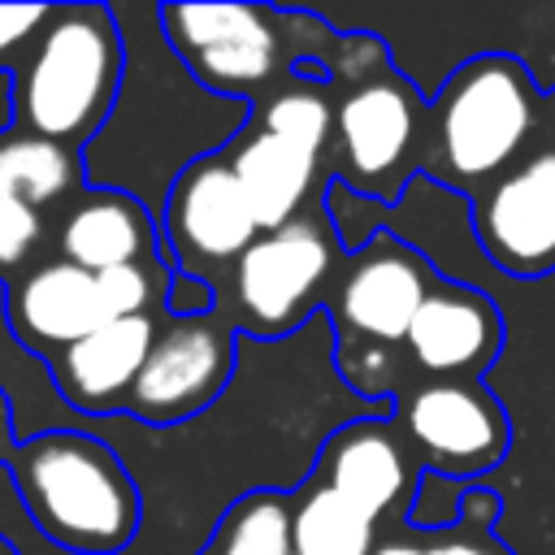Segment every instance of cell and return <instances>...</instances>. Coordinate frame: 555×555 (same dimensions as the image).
Returning <instances> with one entry per match:
<instances>
[{
	"label": "cell",
	"instance_id": "obj_28",
	"mask_svg": "<svg viewBox=\"0 0 555 555\" xmlns=\"http://www.w3.org/2000/svg\"><path fill=\"white\" fill-rule=\"evenodd\" d=\"M546 143L555 147V91L546 95Z\"/></svg>",
	"mask_w": 555,
	"mask_h": 555
},
{
	"label": "cell",
	"instance_id": "obj_25",
	"mask_svg": "<svg viewBox=\"0 0 555 555\" xmlns=\"http://www.w3.org/2000/svg\"><path fill=\"white\" fill-rule=\"evenodd\" d=\"M52 4H0V74L30 52V43L39 39V30L48 26Z\"/></svg>",
	"mask_w": 555,
	"mask_h": 555
},
{
	"label": "cell",
	"instance_id": "obj_7",
	"mask_svg": "<svg viewBox=\"0 0 555 555\" xmlns=\"http://www.w3.org/2000/svg\"><path fill=\"white\" fill-rule=\"evenodd\" d=\"M425 95L399 69H382L334 91V139L325 152V173L377 204H395L403 186L425 173Z\"/></svg>",
	"mask_w": 555,
	"mask_h": 555
},
{
	"label": "cell",
	"instance_id": "obj_21",
	"mask_svg": "<svg viewBox=\"0 0 555 555\" xmlns=\"http://www.w3.org/2000/svg\"><path fill=\"white\" fill-rule=\"evenodd\" d=\"M212 555H295L291 542V494L251 490L225 507L208 546Z\"/></svg>",
	"mask_w": 555,
	"mask_h": 555
},
{
	"label": "cell",
	"instance_id": "obj_9",
	"mask_svg": "<svg viewBox=\"0 0 555 555\" xmlns=\"http://www.w3.org/2000/svg\"><path fill=\"white\" fill-rule=\"evenodd\" d=\"M390 421L416 464L442 477H477L512 442L507 412L481 382H412L395 399Z\"/></svg>",
	"mask_w": 555,
	"mask_h": 555
},
{
	"label": "cell",
	"instance_id": "obj_24",
	"mask_svg": "<svg viewBox=\"0 0 555 555\" xmlns=\"http://www.w3.org/2000/svg\"><path fill=\"white\" fill-rule=\"evenodd\" d=\"M490 516H468L464 512L460 525L425 533V538H416V546H421V555H512V546H503L490 533Z\"/></svg>",
	"mask_w": 555,
	"mask_h": 555
},
{
	"label": "cell",
	"instance_id": "obj_12",
	"mask_svg": "<svg viewBox=\"0 0 555 555\" xmlns=\"http://www.w3.org/2000/svg\"><path fill=\"white\" fill-rule=\"evenodd\" d=\"M499 351L503 317L494 299L447 278L425 295L403 338L412 382H477Z\"/></svg>",
	"mask_w": 555,
	"mask_h": 555
},
{
	"label": "cell",
	"instance_id": "obj_29",
	"mask_svg": "<svg viewBox=\"0 0 555 555\" xmlns=\"http://www.w3.org/2000/svg\"><path fill=\"white\" fill-rule=\"evenodd\" d=\"M0 555H17V551H13V546H9L4 538H0Z\"/></svg>",
	"mask_w": 555,
	"mask_h": 555
},
{
	"label": "cell",
	"instance_id": "obj_3",
	"mask_svg": "<svg viewBox=\"0 0 555 555\" xmlns=\"http://www.w3.org/2000/svg\"><path fill=\"white\" fill-rule=\"evenodd\" d=\"M9 481L52 546L65 555H117L139 529V486L91 434L43 429L9 455Z\"/></svg>",
	"mask_w": 555,
	"mask_h": 555
},
{
	"label": "cell",
	"instance_id": "obj_15",
	"mask_svg": "<svg viewBox=\"0 0 555 555\" xmlns=\"http://www.w3.org/2000/svg\"><path fill=\"white\" fill-rule=\"evenodd\" d=\"M48 243L52 256L87 273H108L156 260V221L134 195L117 186H82L56 212V221H48Z\"/></svg>",
	"mask_w": 555,
	"mask_h": 555
},
{
	"label": "cell",
	"instance_id": "obj_17",
	"mask_svg": "<svg viewBox=\"0 0 555 555\" xmlns=\"http://www.w3.org/2000/svg\"><path fill=\"white\" fill-rule=\"evenodd\" d=\"M225 160L247 195V208L264 230H282L312 204H321V186L330 182L325 160L308 147H295L278 134H264L256 126H243L234 143L225 147Z\"/></svg>",
	"mask_w": 555,
	"mask_h": 555
},
{
	"label": "cell",
	"instance_id": "obj_8",
	"mask_svg": "<svg viewBox=\"0 0 555 555\" xmlns=\"http://www.w3.org/2000/svg\"><path fill=\"white\" fill-rule=\"evenodd\" d=\"M160 230H165L173 273L208 282L217 295V286L230 278L243 251L260 238V225L247 208V195L225 152H204L178 169L165 195Z\"/></svg>",
	"mask_w": 555,
	"mask_h": 555
},
{
	"label": "cell",
	"instance_id": "obj_30",
	"mask_svg": "<svg viewBox=\"0 0 555 555\" xmlns=\"http://www.w3.org/2000/svg\"><path fill=\"white\" fill-rule=\"evenodd\" d=\"M199 555H212V551H199Z\"/></svg>",
	"mask_w": 555,
	"mask_h": 555
},
{
	"label": "cell",
	"instance_id": "obj_2",
	"mask_svg": "<svg viewBox=\"0 0 555 555\" xmlns=\"http://www.w3.org/2000/svg\"><path fill=\"white\" fill-rule=\"evenodd\" d=\"M160 26L195 82L260 100L291 74H330L343 35L312 13L269 4H165Z\"/></svg>",
	"mask_w": 555,
	"mask_h": 555
},
{
	"label": "cell",
	"instance_id": "obj_20",
	"mask_svg": "<svg viewBox=\"0 0 555 555\" xmlns=\"http://www.w3.org/2000/svg\"><path fill=\"white\" fill-rule=\"evenodd\" d=\"M247 126L278 134L295 147H308L325 160L334 139V87L325 74H291L260 100H251Z\"/></svg>",
	"mask_w": 555,
	"mask_h": 555
},
{
	"label": "cell",
	"instance_id": "obj_13",
	"mask_svg": "<svg viewBox=\"0 0 555 555\" xmlns=\"http://www.w3.org/2000/svg\"><path fill=\"white\" fill-rule=\"evenodd\" d=\"M4 321L26 351L52 360L117 317L104 299L100 273H87L61 256H39L4 286Z\"/></svg>",
	"mask_w": 555,
	"mask_h": 555
},
{
	"label": "cell",
	"instance_id": "obj_1",
	"mask_svg": "<svg viewBox=\"0 0 555 555\" xmlns=\"http://www.w3.org/2000/svg\"><path fill=\"white\" fill-rule=\"evenodd\" d=\"M546 139V95L516 56L481 52L451 69L429 104L425 173L460 195H481Z\"/></svg>",
	"mask_w": 555,
	"mask_h": 555
},
{
	"label": "cell",
	"instance_id": "obj_18",
	"mask_svg": "<svg viewBox=\"0 0 555 555\" xmlns=\"http://www.w3.org/2000/svg\"><path fill=\"white\" fill-rule=\"evenodd\" d=\"M82 152L52 143L43 134H30L22 126H4L0 130V182L30 204L35 212H43L52 221V212H61L87 182H82Z\"/></svg>",
	"mask_w": 555,
	"mask_h": 555
},
{
	"label": "cell",
	"instance_id": "obj_4",
	"mask_svg": "<svg viewBox=\"0 0 555 555\" xmlns=\"http://www.w3.org/2000/svg\"><path fill=\"white\" fill-rule=\"evenodd\" d=\"M126 48L104 4H52L48 26L9 74V126L87 147L121 91Z\"/></svg>",
	"mask_w": 555,
	"mask_h": 555
},
{
	"label": "cell",
	"instance_id": "obj_16",
	"mask_svg": "<svg viewBox=\"0 0 555 555\" xmlns=\"http://www.w3.org/2000/svg\"><path fill=\"white\" fill-rule=\"evenodd\" d=\"M165 317L108 321L95 334H87L82 343H74L61 356H52L48 373H52L56 390L65 395V403H74L87 416L121 412L130 390H134V382H139V373H143V364H147V351H152L156 330H160Z\"/></svg>",
	"mask_w": 555,
	"mask_h": 555
},
{
	"label": "cell",
	"instance_id": "obj_6",
	"mask_svg": "<svg viewBox=\"0 0 555 555\" xmlns=\"http://www.w3.org/2000/svg\"><path fill=\"white\" fill-rule=\"evenodd\" d=\"M343 260H347V247L325 204H312L282 230H264L243 251V260L217 286L212 312L234 334L282 338L295 325H304L317 308H325L343 273Z\"/></svg>",
	"mask_w": 555,
	"mask_h": 555
},
{
	"label": "cell",
	"instance_id": "obj_23",
	"mask_svg": "<svg viewBox=\"0 0 555 555\" xmlns=\"http://www.w3.org/2000/svg\"><path fill=\"white\" fill-rule=\"evenodd\" d=\"M48 243V217L22 204L0 182V282L9 286L17 273H26Z\"/></svg>",
	"mask_w": 555,
	"mask_h": 555
},
{
	"label": "cell",
	"instance_id": "obj_26",
	"mask_svg": "<svg viewBox=\"0 0 555 555\" xmlns=\"http://www.w3.org/2000/svg\"><path fill=\"white\" fill-rule=\"evenodd\" d=\"M373 555H421V546H416V533H386L373 546Z\"/></svg>",
	"mask_w": 555,
	"mask_h": 555
},
{
	"label": "cell",
	"instance_id": "obj_19",
	"mask_svg": "<svg viewBox=\"0 0 555 555\" xmlns=\"http://www.w3.org/2000/svg\"><path fill=\"white\" fill-rule=\"evenodd\" d=\"M377 529L382 525L369 512H360L356 503H347L312 477L291 494L295 555H373V546L382 542Z\"/></svg>",
	"mask_w": 555,
	"mask_h": 555
},
{
	"label": "cell",
	"instance_id": "obj_22",
	"mask_svg": "<svg viewBox=\"0 0 555 555\" xmlns=\"http://www.w3.org/2000/svg\"><path fill=\"white\" fill-rule=\"evenodd\" d=\"M104 299L113 308V317H165L169 312V286H173V269L156 256L143 264H121L100 273Z\"/></svg>",
	"mask_w": 555,
	"mask_h": 555
},
{
	"label": "cell",
	"instance_id": "obj_10",
	"mask_svg": "<svg viewBox=\"0 0 555 555\" xmlns=\"http://www.w3.org/2000/svg\"><path fill=\"white\" fill-rule=\"evenodd\" d=\"M230 373H234V330L217 312L165 317L121 412L143 425L191 421L230 386Z\"/></svg>",
	"mask_w": 555,
	"mask_h": 555
},
{
	"label": "cell",
	"instance_id": "obj_5",
	"mask_svg": "<svg viewBox=\"0 0 555 555\" xmlns=\"http://www.w3.org/2000/svg\"><path fill=\"white\" fill-rule=\"evenodd\" d=\"M438 282L442 273L399 234L382 230L364 247L347 251L325 312L338 334L334 360L351 390L395 403L412 386L403 338Z\"/></svg>",
	"mask_w": 555,
	"mask_h": 555
},
{
	"label": "cell",
	"instance_id": "obj_14",
	"mask_svg": "<svg viewBox=\"0 0 555 555\" xmlns=\"http://www.w3.org/2000/svg\"><path fill=\"white\" fill-rule=\"evenodd\" d=\"M416 473H421V464L408 451L395 421L364 416V421L334 429L321 442L317 468L308 477L330 486L360 512H369L377 525H386L390 516L408 512V503L416 494Z\"/></svg>",
	"mask_w": 555,
	"mask_h": 555
},
{
	"label": "cell",
	"instance_id": "obj_11",
	"mask_svg": "<svg viewBox=\"0 0 555 555\" xmlns=\"http://www.w3.org/2000/svg\"><path fill=\"white\" fill-rule=\"evenodd\" d=\"M473 230L503 273H555V147L546 139L473 199Z\"/></svg>",
	"mask_w": 555,
	"mask_h": 555
},
{
	"label": "cell",
	"instance_id": "obj_27",
	"mask_svg": "<svg viewBox=\"0 0 555 555\" xmlns=\"http://www.w3.org/2000/svg\"><path fill=\"white\" fill-rule=\"evenodd\" d=\"M13 412H9V399H4V390H0V464H9V455H13Z\"/></svg>",
	"mask_w": 555,
	"mask_h": 555
}]
</instances>
